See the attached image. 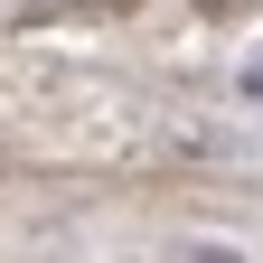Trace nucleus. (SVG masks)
I'll return each instance as SVG.
<instances>
[{
  "instance_id": "1",
  "label": "nucleus",
  "mask_w": 263,
  "mask_h": 263,
  "mask_svg": "<svg viewBox=\"0 0 263 263\" xmlns=\"http://www.w3.org/2000/svg\"><path fill=\"white\" fill-rule=\"evenodd\" d=\"M245 94H263V76H245Z\"/></svg>"
}]
</instances>
